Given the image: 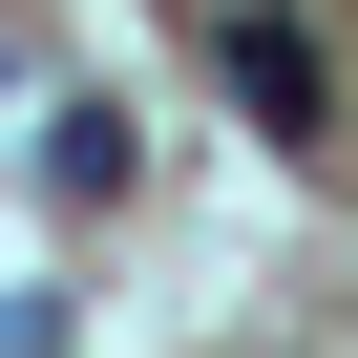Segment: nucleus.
<instances>
[{"mask_svg":"<svg viewBox=\"0 0 358 358\" xmlns=\"http://www.w3.org/2000/svg\"><path fill=\"white\" fill-rule=\"evenodd\" d=\"M211 64H232L253 148H316V127H337V43L295 22V0H232V43H211Z\"/></svg>","mask_w":358,"mask_h":358,"instance_id":"1","label":"nucleus"},{"mask_svg":"<svg viewBox=\"0 0 358 358\" xmlns=\"http://www.w3.org/2000/svg\"><path fill=\"white\" fill-rule=\"evenodd\" d=\"M43 169L64 190H127V106H43Z\"/></svg>","mask_w":358,"mask_h":358,"instance_id":"2","label":"nucleus"}]
</instances>
